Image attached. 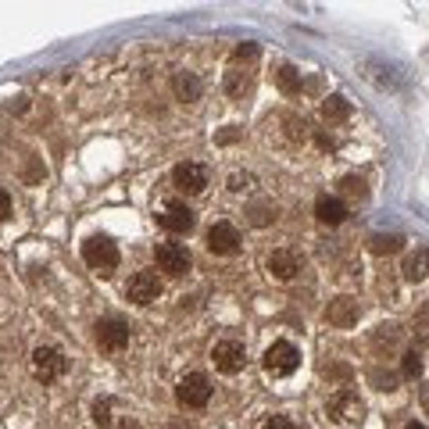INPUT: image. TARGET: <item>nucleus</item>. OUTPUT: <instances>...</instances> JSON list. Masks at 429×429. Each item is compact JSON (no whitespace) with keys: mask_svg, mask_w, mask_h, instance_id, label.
Masks as SVG:
<instances>
[{"mask_svg":"<svg viewBox=\"0 0 429 429\" xmlns=\"http://www.w3.org/2000/svg\"><path fill=\"white\" fill-rule=\"evenodd\" d=\"M262 365H265V372L275 376V379H279V376H290V372L297 369V365H300V351L293 347L290 340H275L272 347L265 351Z\"/></svg>","mask_w":429,"mask_h":429,"instance_id":"nucleus-1","label":"nucleus"},{"mask_svg":"<svg viewBox=\"0 0 429 429\" xmlns=\"http://www.w3.org/2000/svg\"><path fill=\"white\" fill-rule=\"evenodd\" d=\"M176 401L183 408H204L211 401V379L204 372H186L176 386Z\"/></svg>","mask_w":429,"mask_h":429,"instance_id":"nucleus-2","label":"nucleus"},{"mask_svg":"<svg viewBox=\"0 0 429 429\" xmlns=\"http://www.w3.org/2000/svg\"><path fill=\"white\" fill-rule=\"evenodd\" d=\"M82 262L97 272H111L118 265V247L107 240V236H90V240L82 244Z\"/></svg>","mask_w":429,"mask_h":429,"instance_id":"nucleus-3","label":"nucleus"},{"mask_svg":"<svg viewBox=\"0 0 429 429\" xmlns=\"http://www.w3.org/2000/svg\"><path fill=\"white\" fill-rule=\"evenodd\" d=\"M211 361H214V369L226 372V376H236L247 365V351H244V343L240 340H219L211 347Z\"/></svg>","mask_w":429,"mask_h":429,"instance_id":"nucleus-4","label":"nucleus"},{"mask_svg":"<svg viewBox=\"0 0 429 429\" xmlns=\"http://www.w3.org/2000/svg\"><path fill=\"white\" fill-rule=\"evenodd\" d=\"M64 354L57 351V347H36L33 351V376L39 379V383H54V379H61L64 376Z\"/></svg>","mask_w":429,"mask_h":429,"instance_id":"nucleus-5","label":"nucleus"},{"mask_svg":"<svg viewBox=\"0 0 429 429\" xmlns=\"http://www.w3.org/2000/svg\"><path fill=\"white\" fill-rule=\"evenodd\" d=\"M154 257H158V268L168 272V275H186L190 265H193V257H190V250L183 244H158Z\"/></svg>","mask_w":429,"mask_h":429,"instance_id":"nucleus-6","label":"nucleus"},{"mask_svg":"<svg viewBox=\"0 0 429 429\" xmlns=\"http://www.w3.org/2000/svg\"><path fill=\"white\" fill-rule=\"evenodd\" d=\"M125 297L143 308V304H150V300L161 297V279L154 272H136L133 279H129V286H125Z\"/></svg>","mask_w":429,"mask_h":429,"instance_id":"nucleus-7","label":"nucleus"},{"mask_svg":"<svg viewBox=\"0 0 429 429\" xmlns=\"http://www.w3.org/2000/svg\"><path fill=\"white\" fill-rule=\"evenodd\" d=\"M172 183H176L183 193H201L208 186V168L197 161H183L172 168Z\"/></svg>","mask_w":429,"mask_h":429,"instance_id":"nucleus-8","label":"nucleus"},{"mask_svg":"<svg viewBox=\"0 0 429 429\" xmlns=\"http://www.w3.org/2000/svg\"><path fill=\"white\" fill-rule=\"evenodd\" d=\"M129 336H133V333H129V326L122 318H100L97 322V343L104 351H122L129 343Z\"/></svg>","mask_w":429,"mask_h":429,"instance_id":"nucleus-9","label":"nucleus"},{"mask_svg":"<svg viewBox=\"0 0 429 429\" xmlns=\"http://www.w3.org/2000/svg\"><path fill=\"white\" fill-rule=\"evenodd\" d=\"M329 415H333L336 422H361V419H365V404L358 401V394L340 390V394L329 397Z\"/></svg>","mask_w":429,"mask_h":429,"instance_id":"nucleus-10","label":"nucleus"},{"mask_svg":"<svg viewBox=\"0 0 429 429\" xmlns=\"http://www.w3.org/2000/svg\"><path fill=\"white\" fill-rule=\"evenodd\" d=\"M158 222H161V229H168V232H190L193 229V211L183 204V201H168L165 208H161V214H158Z\"/></svg>","mask_w":429,"mask_h":429,"instance_id":"nucleus-11","label":"nucleus"},{"mask_svg":"<svg viewBox=\"0 0 429 429\" xmlns=\"http://www.w3.org/2000/svg\"><path fill=\"white\" fill-rule=\"evenodd\" d=\"M358 315H361V304H358L354 297H336V300H329V308H326V322H329V326H336V329L354 326Z\"/></svg>","mask_w":429,"mask_h":429,"instance_id":"nucleus-12","label":"nucleus"},{"mask_svg":"<svg viewBox=\"0 0 429 429\" xmlns=\"http://www.w3.org/2000/svg\"><path fill=\"white\" fill-rule=\"evenodd\" d=\"M236 247H240V232H236V226L214 222V226L208 229V250H211V254H232Z\"/></svg>","mask_w":429,"mask_h":429,"instance_id":"nucleus-13","label":"nucleus"},{"mask_svg":"<svg viewBox=\"0 0 429 429\" xmlns=\"http://www.w3.org/2000/svg\"><path fill=\"white\" fill-rule=\"evenodd\" d=\"M265 268H268L275 279H293V275L300 272V254L290 250V247L272 250V254H268V262H265Z\"/></svg>","mask_w":429,"mask_h":429,"instance_id":"nucleus-14","label":"nucleus"},{"mask_svg":"<svg viewBox=\"0 0 429 429\" xmlns=\"http://www.w3.org/2000/svg\"><path fill=\"white\" fill-rule=\"evenodd\" d=\"M315 219L322 226H340L343 219H347V208H343L340 197H318L315 201Z\"/></svg>","mask_w":429,"mask_h":429,"instance_id":"nucleus-15","label":"nucleus"},{"mask_svg":"<svg viewBox=\"0 0 429 429\" xmlns=\"http://www.w3.org/2000/svg\"><path fill=\"white\" fill-rule=\"evenodd\" d=\"M172 90H176V97H179V100L193 104V100H201L204 86H201V79L193 75V72H179L176 79H172Z\"/></svg>","mask_w":429,"mask_h":429,"instance_id":"nucleus-16","label":"nucleus"},{"mask_svg":"<svg viewBox=\"0 0 429 429\" xmlns=\"http://www.w3.org/2000/svg\"><path fill=\"white\" fill-rule=\"evenodd\" d=\"M247 222L257 226V229H265L275 222V204L272 201H250L247 204Z\"/></svg>","mask_w":429,"mask_h":429,"instance_id":"nucleus-17","label":"nucleus"},{"mask_svg":"<svg viewBox=\"0 0 429 429\" xmlns=\"http://www.w3.org/2000/svg\"><path fill=\"white\" fill-rule=\"evenodd\" d=\"M404 275L412 279V283H419V279L429 275V250H426V247H419L415 254L404 257Z\"/></svg>","mask_w":429,"mask_h":429,"instance_id":"nucleus-18","label":"nucleus"},{"mask_svg":"<svg viewBox=\"0 0 429 429\" xmlns=\"http://www.w3.org/2000/svg\"><path fill=\"white\" fill-rule=\"evenodd\" d=\"M401 247H404V236H397V232H372L369 236L372 254H397Z\"/></svg>","mask_w":429,"mask_h":429,"instance_id":"nucleus-19","label":"nucleus"},{"mask_svg":"<svg viewBox=\"0 0 429 429\" xmlns=\"http://www.w3.org/2000/svg\"><path fill=\"white\" fill-rule=\"evenodd\" d=\"M322 118H326V122L351 118V104L343 100V97H326V100H322Z\"/></svg>","mask_w":429,"mask_h":429,"instance_id":"nucleus-20","label":"nucleus"},{"mask_svg":"<svg viewBox=\"0 0 429 429\" xmlns=\"http://www.w3.org/2000/svg\"><path fill=\"white\" fill-rule=\"evenodd\" d=\"M275 82H279V90H283V93H297L300 90V72L293 69V64H279Z\"/></svg>","mask_w":429,"mask_h":429,"instance_id":"nucleus-21","label":"nucleus"},{"mask_svg":"<svg viewBox=\"0 0 429 429\" xmlns=\"http://www.w3.org/2000/svg\"><path fill=\"white\" fill-rule=\"evenodd\" d=\"M247 90H250V75L247 72H240V69L226 72V93L229 97H244Z\"/></svg>","mask_w":429,"mask_h":429,"instance_id":"nucleus-22","label":"nucleus"},{"mask_svg":"<svg viewBox=\"0 0 429 429\" xmlns=\"http://www.w3.org/2000/svg\"><path fill=\"white\" fill-rule=\"evenodd\" d=\"M401 376H404V379H419V376H422V358H419L415 351L404 354V361H401Z\"/></svg>","mask_w":429,"mask_h":429,"instance_id":"nucleus-23","label":"nucleus"},{"mask_svg":"<svg viewBox=\"0 0 429 429\" xmlns=\"http://www.w3.org/2000/svg\"><path fill=\"white\" fill-rule=\"evenodd\" d=\"M93 422H97L100 429L111 426V401H93Z\"/></svg>","mask_w":429,"mask_h":429,"instance_id":"nucleus-24","label":"nucleus"},{"mask_svg":"<svg viewBox=\"0 0 429 429\" xmlns=\"http://www.w3.org/2000/svg\"><path fill=\"white\" fill-rule=\"evenodd\" d=\"M340 190L347 193V197H365V183H361L358 176H343V179H340Z\"/></svg>","mask_w":429,"mask_h":429,"instance_id":"nucleus-25","label":"nucleus"},{"mask_svg":"<svg viewBox=\"0 0 429 429\" xmlns=\"http://www.w3.org/2000/svg\"><path fill=\"white\" fill-rule=\"evenodd\" d=\"M250 183H254V176H250V172H236V176H229V190H232V193L250 190Z\"/></svg>","mask_w":429,"mask_h":429,"instance_id":"nucleus-26","label":"nucleus"},{"mask_svg":"<svg viewBox=\"0 0 429 429\" xmlns=\"http://www.w3.org/2000/svg\"><path fill=\"white\" fill-rule=\"evenodd\" d=\"M257 57V47L254 43H240V47L232 51V61H254Z\"/></svg>","mask_w":429,"mask_h":429,"instance_id":"nucleus-27","label":"nucleus"},{"mask_svg":"<svg viewBox=\"0 0 429 429\" xmlns=\"http://www.w3.org/2000/svg\"><path fill=\"white\" fill-rule=\"evenodd\" d=\"M372 383H379V390H394L397 379H394L390 372H386V376H383V372H372Z\"/></svg>","mask_w":429,"mask_h":429,"instance_id":"nucleus-28","label":"nucleus"},{"mask_svg":"<svg viewBox=\"0 0 429 429\" xmlns=\"http://www.w3.org/2000/svg\"><path fill=\"white\" fill-rule=\"evenodd\" d=\"M265 429H293V422H290L286 415H272V419L265 422Z\"/></svg>","mask_w":429,"mask_h":429,"instance_id":"nucleus-29","label":"nucleus"},{"mask_svg":"<svg viewBox=\"0 0 429 429\" xmlns=\"http://www.w3.org/2000/svg\"><path fill=\"white\" fill-rule=\"evenodd\" d=\"M11 214V197H8V190H0V222H4Z\"/></svg>","mask_w":429,"mask_h":429,"instance_id":"nucleus-30","label":"nucleus"},{"mask_svg":"<svg viewBox=\"0 0 429 429\" xmlns=\"http://www.w3.org/2000/svg\"><path fill=\"white\" fill-rule=\"evenodd\" d=\"M422 408H426V412H429V383L422 386Z\"/></svg>","mask_w":429,"mask_h":429,"instance_id":"nucleus-31","label":"nucleus"},{"mask_svg":"<svg viewBox=\"0 0 429 429\" xmlns=\"http://www.w3.org/2000/svg\"><path fill=\"white\" fill-rule=\"evenodd\" d=\"M408 429H426L422 422H408Z\"/></svg>","mask_w":429,"mask_h":429,"instance_id":"nucleus-32","label":"nucleus"}]
</instances>
